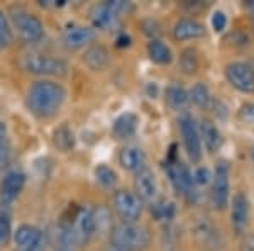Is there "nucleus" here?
<instances>
[{
	"label": "nucleus",
	"mask_w": 254,
	"mask_h": 251,
	"mask_svg": "<svg viewBox=\"0 0 254 251\" xmlns=\"http://www.w3.org/2000/svg\"><path fill=\"white\" fill-rule=\"evenodd\" d=\"M249 9H251V14H253V19H254V0L249 2Z\"/></svg>",
	"instance_id": "c03bdc74"
},
{
	"label": "nucleus",
	"mask_w": 254,
	"mask_h": 251,
	"mask_svg": "<svg viewBox=\"0 0 254 251\" xmlns=\"http://www.w3.org/2000/svg\"><path fill=\"white\" fill-rule=\"evenodd\" d=\"M225 78L236 90L254 93V68L244 61H234L225 67Z\"/></svg>",
	"instance_id": "1a4fd4ad"
},
{
	"label": "nucleus",
	"mask_w": 254,
	"mask_h": 251,
	"mask_svg": "<svg viewBox=\"0 0 254 251\" xmlns=\"http://www.w3.org/2000/svg\"><path fill=\"white\" fill-rule=\"evenodd\" d=\"M12 240V216L5 205H0V248Z\"/></svg>",
	"instance_id": "c756f323"
},
{
	"label": "nucleus",
	"mask_w": 254,
	"mask_h": 251,
	"mask_svg": "<svg viewBox=\"0 0 254 251\" xmlns=\"http://www.w3.org/2000/svg\"><path fill=\"white\" fill-rule=\"evenodd\" d=\"M212 27L215 32H222L227 27V15L222 10H215L212 15Z\"/></svg>",
	"instance_id": "e433bc0d"
},
{
	"label": "nucleus",
	"mask_w": 254,
	"mask_h": 251,
	"mask_svg": "<svg viewBox=\"0 0 254 251\" xmlns=\"http://www.w3.org/2000/svg\"><path fill=\"white\" fill-rule=\"evenodd\" d=\"M10 151H12V148H10V143H9V139L7 138H2L0 139V163L5 167L7 163H9V160H10Z\"/></svg>",
	"instance_id": "58836bf2"
},
{
	"label": "nucleus",
	"mask_w": 254,
	"mask_h": 251,
	"mask_svg": "<svg viewBox=\"0 0 254 251\" xmlns=\"http://www.w3.org/2000/svg\"><path fill=\"white\" fill-rule=\"evenodd\" d=\"M78 246L73 226L66 221H61L55 231V251H76Z\"/></svg>",
	"instance_id": "6ab92c4d"
},
{
	"label": "nucleus",
	"mask_w": 254,
	"mask_h": 251,
	"mask_svg": "<svg viewBox=\"0 0 254 251\" xmlns=\"http://www.w3.org/2000/svg\"><path fill=\"white\" fill-rule=\"evenodd\" d=\"M193 234L198 241L200 246H203L208 251H219L222 248V238H220L219 231L210 221H198L195 224Z\"/></svg>",
	"instance_id": "ddd939ff"
},
{
	"label": "nucleus",
	"mask_w": 254,
	"mask_h": 251,
	"mask_svg": "<svg viewBox=\"0 0 254 251\" xmlns=\"http://www.w3.org/2000/svg\"><path fill=\"white\" fill-rule=\"evenodd\" d=\"M12 240H14L17 250H26L43 243V233L31 224H22L15 231H12Z\"/></svg>",
	"instance_id": "412c9836"
},
{
	"label": "nucleus",
	"mask_w": 254,
	"mask_h": 251,
	"mask_svg": "<svg viewBox=\"0 0 254 251\" xmlns=\"http://www.w3.org/2000/svg\"><path fill=\"white\" fill-rule=\"evenodd\" d=\"M19 251H44V241L39 243L36 246H31V248H26V250H19Z\"/></svg>",
	"instance_id": "79ce46f5"
},
{
	"label": "nucleus",
	"mask_w": 254,
	"mask_h": 251,
	"mask_svg": "<svg viewBox=\"0 0 254 251\" xmlns=\"http://www.w3.org/2000/svg\"><path fill=\"white\" fill-rule=\"evenodd\" d=\"M114 209L122 222L134 224L139 221L142 214V202L137 199V195L130 190L121 188L114 193Z\"/></svg>",
	"instance_id": "0eeeda50"
},
{
	"label": "nucleus",
	"mask_w": 254,
	"mask_h": 251,
	"mask_svg": "<svg viewBox=\"0 0 254 251\" xmlns=\"http://www.w3.org/2000/svg\"><path fill=\"white\" fill-rule=\"evenodd\" d=\"M64 100H66V88L58 82L38 80L27 88L26 105L38 117H53L60 112Z\"/></svg>",
	"instance_id": "f257e3e1"
},
{
	"label": "nucleus",
	"mask_w": 254,
	"mask_h": 251,
	"mask_svg": "<svg viewBox=\"0 0 254 251\" xmlns=\"http://www.w3.org/2000/svg\"><path fill=\"white\" fill-rule=\"evenodd\" d=\"M10 24L17 31L19 38L26 43H38L44 36V26L38 15L27 12L24 7H12Z\"/></svg>",
	"instance_id": "20e7f679"
},
{
	"label": "nucleus",
	"mask_w": 254,
	"mask_h": 251,
	"mask_svg": "<svg viewBox=\"0 0 254 251\" xmlns=\"http://www.w3.org/2000/svg\"><path fill=\"white\" fill-rule=\"evenodd\" d=\"M193 176V183L195 185H207L212 182V171L207 167H200L191 173Z\"/></svg>",
	"instance_id": "f704fd0d"
},
{
	"label": "nucleus",
	"mask_w": 254,
	"mask_h": 251,
	"mask_svg": "<svg viewBox=\"0 0 254 251\" xmlns=\"http://www.w3.org/2000/svg\"><path fill=\"white\" fill-rule=\"evenodd\" d=\"M198 133H200V141H202V145L207 148L208 153L214 155L222 148V143H224L222 134H220V131L217 129V126L212 121L203 119V121L200 122Z\"/></svg>",
	"instance_id": "a211bd4d"
},
{
	"label": "nucleus",
	"mask_w": 254,
	"mask_h": 251,
	"mask_svg": "<svg viewBox=\"0 0 254 251\" xmlns=\"http://www.w3.org/2000/svg\"><path fill=\"white\" fill-rule=\"evenodd\" d=\"M207 34V29L202 22L195 19H180L173 27V38L176 41H190V39H200Z\"/></svg>",
	"instance_id": "dca6fc26"
},
{
	"label": "nucleus",
	"mask_w": 254,
	"mask_h": 251,
	"mask_svg": "<svg viewBox=\"0 0 254 251\" xmlns=\"http://www.w3.org/2000/svg\"><path fill=\"white\" fill-rule=\"evenodd\" d=\"M105 3H107L109 9L112 12H116L117 15L127 14V12L132 10V5H130L129 2H122V0H109V2H105Z\"/></svg>",
	"instance_id": "c9c22d12"
},
{
	"label": "nucleus",
	"mask_w": 254,
	"mask_h": 251,
	"mask_svg": "<svg viewBox=\"0 0 254 251\" xmlns=\"http://www.w3.org/2000/svg\"><path fill=\"white\" fill-rule=\"evenodd\" d=\"M119 163L127 171H139L141 168H144L146 156L139 148L127 146L119 153Z\"/></svg>",
	"instance_id": "b1692460"
},
{
	"label": "nucleus",
	"mask_w": 254,
	"mask_h": 251,
	"mask_svg": "<svg viewBox=\"0 0 254 251\" xmlns=\"http://www.w3.org/2000/svg\"><path fill=\"white\" fill-rule=\"evenodd\" d=\"M110 243L124 251H144L151 243L149 229L139 224L121 222L110 231Z\"/></svg>",
	"instance_id": "f03ea898"
},
{
	"label": "nucleus",
	"mask_w": 254,
	"mask_h": 251,
	"mask_svg": "<svg viewBox=\"0 0 254 251\" xmlns=\"http://www.w3.org/2000/svg\"><path fill=\"white\" fill-rule=\"evenodd\" d=\"M2 138H7V126L3 121H0V139Z\"/></svg>",
	"instance_id": "37998d69"
},
{
	"label": "nucleus",
	"mask_w": 254,
	"mask_h": 251,
	"mask_svg": "<svg viewBox=\"0 0 254 251\" xmlns=\"http://www.w3.org/2000/svg\"><path fill=\"white\" fill-rule=\"evenodd\" d=\"M0 39L3 43L10 44L14 36H12V27H10V22L7 19V15L3 14V10H0Z\"/></svg>",
	"instance_id": "72a5a7b5"
},
{
	"label": "nucleus",
	"mask_w": 254,
	"mask_h": 251,
	"mask_svg": "<svg viewBox=\"0 0 254 251\" xmlns=\"http://www.w3.org/2000/svg\"><path fill=\"white\" fill-rule=\"evenodd\" d=\"M151 211L154 212V216H156V219L159 221H171L175 217V204L173 202H165V200H161V202H154L151 204Z\"/></svg>",
	"instance_id": "2f4dec72"
},
{
	"label": "nucleus",
	"mask_w": 254,
	"mask_h": 251,
	"mask_svg": "<svg viewBox=\"0 0 254 251\" xmlns=\"http://www.w3.org/2000/svg\"><path fill=\"white\" fill-rule=\"evenodd\" d=\"M251 158H253V163H254V146L251 148Z\"/></svg>",
	"instance_id": "de8ad7c7"
},
{
	"label": "nucleus",
	"mask_w": 254,
	"mask_h": 251,
	"mask_svg": "<svg viewBox=\"0 0 254 251\" xmlns=\"http://www.w3.org/2000/svg\"><path fill=\"white\" fill-rule=\"evenodd\" d=\"M105 251H124V250H121V248H116V246H110V248H107Z\"/></svg>",
	"instance_id": "a18cd8bd"
},
{
	"label": "nucleus",
	"mask_w": 254,
	"mask_h": 251,
	"mask_svg": "<svg viewBox=\"0 0 254 251\" xmlns=\"http://www.w3.org/2000/svg\"><path fill=\"white\" fill-rule=\"evenodd\" d=\"M147 55H149L151 61H154L156 65H170L173 61V53H171L170 46H166L159 39L147 43Z\"/></svg>",
	"instance_id": "393cba45"
},
{
	"label": "nucleus",
	"mask_w": 254,
	"mask_h": 251,
	"mask_svg": "<svg viewBox=\"0 0 254 251\" xmlns=\"http://www.w3.org/2000/svg\"><path fill=\"white\" fill-rule=\"evenodd\" d=\"M249 221V202L243 192H236L231 200V222L236 234H243Z\"/></svg>",
	"instance_id": "f8f14e48"
},
{
	"label": "nucleus",
	"mask_w": 254,
	"mask_h": 251,
	"mask_svg": "<svg viewBox=\"0 0 254 251\" xmlns=\"http://www.w3.org/2000/svg\"><path fill=\"white\" fill-rule=\"evenodd\" d=\"M137 124H139V119L136 114H132V112L121 114V116L114 121L112 136L116 139H119V141H124V139L132 138V136L136 134Z\"/></svg>",
	"instance_id": "4be33fe9"
},
{
	"label": "nucleus",
	"mask_w": 254,
	"mask_h": 251,
	"mask_svg": "<svg viewBox=\"0 0 254 251\" xmlns=\"http://www.w3.org/2000/svg\"><path fill=\"white\" fill-rule=\"evenodd\" d=\"M7 46H9V44H7V43H3V41L0 39V49H3V48H7Z\"/></svg>",
	"instance_id": "49530a36"
},
{
	"label": "nucleus",
	"mask_w": 254,
	"mask_h": 251,
	"mask_svg": "<svg viewBox=\"0 0 254 251\" xmlns=\"http://www.w3.org/2000/svg\"><path fill=\"white\" fill-rule=\"evenodd\" d=\"M24 185H26V175L22 171H9L3 176L2 183H0V205H9L14 202L15 199L20 195Z\"/></svg>",
	"instance_id": "9b49d317"
},
{
	"label": "nucleus",
	"mask_w": 254,
	"mask_h": 251,
	"mask_svg": "<svg viewBox=\"0 0 254 251\" xmlns=\"http://www.w3.org/2000/svg\"><path fill=\"white\" fill-rule=\"evenodd\" d=\"M212 188H210V202L217 209L222 211L227 207L231 199V182H229V165L225 162L217 163L215 173L212 175Z\"/></svg>",
	"instance_id": "423d86ee"
},
{
	"label": "nucleus",
	"mask_w": 254,
	"mask_h": 251,
	"mask_svg": "<svg viewBox=\"0 0 254 251\" xmlns=\"http://www.w3.org/2000/svg\"><path fill=\"white\" fill-rule=\"evenodd\" d=\"M2 168H3V165H2V163H0V170H2Z\"/></svg>",
	"instance_id": "09e8293b"
},
{
	"label": "nucleus",
	"mask_w": 254,
	"mask_h": 251,
	"mask_svg": "<svg viewBox=\"0 0 254 251\" xmlns=\"http://www.w3.org/2000/svg\"><path fill=\"white\" fill-rule=\"evenodd\" d=\"M130 43H132V39H130V36L126 34V32H121V34L117 36V39H116V46L117 48H129Z\"/></svg>",
	"instance_id": "a19ab883"
},
{
	"label": "nucleus",
	"mask_w": 254,
	"mask_h": 251,
	"mask_svg": "<svg viewBox=\"0 0 254 251\" xmlns=\"http://www.w3.org/2000/svg\"><path fill=\"white\" fill-rule=\"evenodd\" d=\"M188 100H190V104H193L196 107H200V109H205V107L210 105V90L205 84H202V82H196V84L188 90Z\"/></svg>",
	"instance_id": "bb28decb"
},
{
	"label": "nucleus",
	"mask_w": 254,
	"mask_h": 251,
	"mask_svg": "<svg viewBox=\"0 0 254 251\" xmlns=\"http://www.w3.org/2000/svg\"><path fill=\"white\" fill-rule=\"evenodd\" d=\"M141 27H142V32L149 38L151 41L158 39L161 36V24L158 22L156 19H144L141 22Z\"/></svg>",
	"instance_id": "473e14b6"
},
{
	"label": "nucleus",
	"mask_w": 254,
	"mask_h": 251,
	"mask_svg": "<svg viewBox=\"0 0 254 251\" xmlns=\"http://www.w3.org/2000/svg\"><path fill=\"white\" fill-rule=\"evenodd\" d=\"M183 7L191 12V14H198V12H202L203 9H207L208 3H203V2H183Z\"/></svg>",
	"instance_id": "ea45409f"
},
{
	"label": "nucleus",
	"mask_w": 254,
	"mask_h": 251,
	"mask_svg": "<svg viewBox=\"0 0 254 251\" xmlns=\"http://www.w3.org/2000/svg\"><path fill=\"white\" fill-rule=\"evenodd\" d=\"M239 119L248 124H254V102H248L239 109Z\"/></svg>",
	"instance_id": "4c0bfd02"
},
{
	"label": "nucleus",
	"mask_w": 254,
	"mask_h": 251,
	"mask_svg": "<svg viewBox=\"0 0 254 251\" xmlns=\"http://www.w3.org/2000/svg\"><path fill=\"white\" fill-rule=\"evenodd\" d=\"M83 63L92 72H102L110 65V53L104 44H92L83 55Z\"/></svg>",
	"instance_id": "aec40b11"
},
{
	"label": "nucleus",
	"mask_w": 254,
	"mask_h": 251,
	"mask_svg": "<svg viewBox=\"0 0 254 251\" xmlns=\"http://www.w3.org/2000/svg\"><path fill=\"white\" fill-rule=\"evenodd\" d=\"M20 67L27 73L41 77H66L68 65L66 61L60 58H53L48 55H39V53H29L24 55L20 60Z\"/></svg>",
	"instance_id": "7ed1b4c3"
},
{
	"label": "nucleus",
	"mask_w": 254,
	"mask_h": 251,
	"mask_svg": "<svg viewBox=\"0 0 254 251\" xmlns=\"http://www.w3.org/2000/svg\"><path fill=\"white\" fill-rule=\"evenodd\" d=\"M134 192H136L137 199L141 202H147V204L156 202L159 188H158L156 175L153 173V170L144 167L139 171H136V176H134Z\"/></svg>",
	"instance_id": "9d476101"
},
{
	"label": "nucleus",
	"mask_w": 254,
	"mask_h": 251,
	"mask_svg": "<svg viewBox=\"0 0 254 251\" xmlns=\"http://www.w3.org/2000/svg\"><path fill=\"white\" fill-rule=\"evenodd\" d=\"M95 36H97V32L95 29H92V27L73 24V26H68L66 29H64L63 43L66 44V48L69 49H80V48H85L90 43H93Z\"/></svg>",
	"instance_id": "2eb2a0df"
},
{
	"label": "nucleus",
	"mask_w": 254,
	"mask_h": 251,
	"mask_svg": "<svg viewBox=\"0 0 254 251\" xmlns=\"http://www.w3.org/2000/svg\"><path fill=\"white\" fill-rule=\"evenodd\" d=\"M180 124V133L183 138V145L188 153V158L193 163H198L202 160V141H200V133H198V126L193 121V117L183 114L178 121Z\"/></svg>",
	"instance_id": "6e6552de"
},
{
	"label": "nucleus",
	"mask_w": 254,
	"mask_h": 251,
	"mask_svg": "<svg viewBox=\"0 0 254 251\" xmlns=\"http://www.w3.org/2000/svg\"><path fill=\"white\" fill-rule=\"evenodd\" d=\"M163 167H165V171L168 178H170L171 185L175 187V190L182 193L183 197H187L188 202H195L198 192H196L193 176H191V171L188 170L187 165L176 158V160H165Z\"/></svg>",
	"instance_id": "39448f33"
},
{
	"label": "nucleus",
	"mask_w": 254,
	"mask_h": 251,
	"mask_svg": "<svg viewBox=\"0 0 254 251\" xmlns=\"http://www.w3.org/2000/svg\"><path fill=\"white\" fill-rule=\"evenodd\" d=\"M53 141H55V146L58 148L60 151H69L73 146H75V133L71 131V127L68 124H61L60 127L55 129V134H53Z\"/></svg>",
	"instance_id": "a878e982"
},
{
	"label": "nucleus",
	"mask_w": 254,
	"mask_h": 251,
	"mask_svg": "<svg viewBox=\"0 0 254 251\" xmlns=\"http://www.w3.org/2000/svg\"><path fill=\"white\" fill-rule=\"evenodd\" d=\"M200 67V60H198V53L193 48H185L180 53V68L183 73L187 75H193L196 73V70Z\"/></svg>",
	"instance_id": "cd10ccee"
},
{
	"label": "nucleus",
	"mask_w": 254,
	"mask_h": 251,
	"mask_svg": "<svg viewBox=\"0 0 254 251\" xmlns=\"http://www.w3.org/2000/svg\"><path fill=\"white\" fill-rule=\"evenodd\" d=\"M95 178L104 188H116L119 176L107 165H98L95 168Z\"/></svg>",
	"instance_id": "7c9ffc66"
},
{
	"label": "nucleus",
	"mask_w": 254,
	"mask_h": 251,
	"mask_svg": "<svg viewBox=\"0 0 254 251\" xmlns=\"http://www.w3.org/2000/svg\"><path fill=\"white\" fill-rule=\"evenodd\" d=\"M90 20L97 29L110 31L119 26V15L107 7V3H97L90 10Z\"/></svg>",
	"instance_id": "f3484780"
},
{
	"label": "nucleus",
	"mask_w": 254,
	"mask_h": 251,
	"mask_svg": "<svg viewBox=\"0 0 254 251\" xmlns=\"http://www.w3.org/2000/svg\"><path fill=\"white\" fill-rule=\"evenodd\" d=\"M71 226H73V231L76 234L78 245L88 243L90 238L95 234V228H93V209L88 207V205L80 207L75 219L71 222Z\"/></svg>",
	"instance_id": "4468645a"
},
{
	"label": "nucleus",
	"mask_w": 254,
	"mask_h": 251,
	"mask_svg": "<svg viewBox=\"0 0 254 251\" xmlns=\"http://www.w3.org/2000/svg\"><path fill=\"white\" fill-rule=\"evenodd\" d=\"M93 228H95V233L98 234L110 233L112 216H110V211L105 205H98L97 209H93Z\"/></svg>",
	"instance_id": "c85d7f7f"
},
{
	"label": "nucleus",
	"mask_w": 254,
	"mask_h": 251,
	"mask_svg": "<svg viewBox=\"0 0 254 251\" xmlns=\"http://www.w3.org/2000/svg\"><path fill=\"white\" fill-rule=\"evenodd\" d=\"M165 98H166L168 107H170L171 110H175V112H185L188 109V105H190L188 92L178 84H171L170 87L166 88Z\"/></svg>",
	"instance_id": "5701e85b"
}]
</instances>
